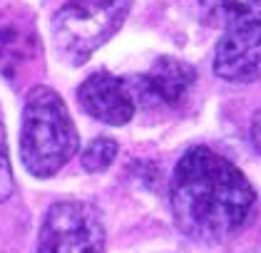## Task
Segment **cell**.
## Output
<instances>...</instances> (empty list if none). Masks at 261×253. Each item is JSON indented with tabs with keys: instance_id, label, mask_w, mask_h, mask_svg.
<instances>
[{
	"instance_id": "7",
	"label": "cell",
	"mask_w": 261,
	"mask_h": 253,
	"mask_svg": "<svg viewBox=\"0 0 261 253\" xmlns=\"http://www.w3.org/2000/svg\"><path fill=\"white\" fill-rule=\"evenodd\" d=\"M194 67L177 58H160L149 72L129 79L135 102L140 99L144 107H174L189 95L194 87Z\"/></svg>"
},
{
	"instance_id": "6",
	"label": "cell",
	"mask_w": 261,
	"mask_h": 253,
	"mask_svg": "<svg viewBox=\"0 0 261 253\" xmlns=\"http://www.w3.org/2000/svg\"><path fill=\"white\" fill-rule=\"evenodd\" d=\"M214 72L226 82L261 79V25H244L226 30L214 50Z\"/></svg>"
},
{
	"instance_id": "8",
	"label": "cell",
	"mask_w": 261,
	"mask_h": 253,
	"mask_svg": "<svg viewBox=\"0 0 261 253\" xmlns=\"http://www.w3.org/2000/svg\"><path fill=\"white\" fill-rule=\"evenodd\" d=\"M199 5L212 25L226 30L261 25V0H199Z\"/></svg>"
},
{
	"instance_id": "9",
	"label": "cell",
	"mask_w": 261,
	"mask_h": 253,
	"mask_svg": "<svg viewBox=\"0 0 261 253\" xmlns=\"http://www.w3.org/2000/svg\"><path fill=\"white\" fill-rule=\"evenodd\" d=\"M30 38L35 40V30L22 27L20 20H0V65H15L28 58Z\"/></svg>"
},
{
	"instance_id": "3",
	"label": "cell",
	"mask_w": 261,
	"mask_h": 253,
	"mask_svg": "<svg viewBox=\"0 0 261 253\" xmlns=\"http://www.w3.org/2000/svg\"><path fill=\"white\" fill-rule=\"evenodd\" d=\"M132 0H67L53 18V45L67 65L87 62L122 27Z\"/></svg>"
},
{
	"instance_id": "5",
	"label": "cell",
	"mask_w": 261,
	"mask_h": 253,
	"mask_svg": "<svg viewBox=\"0 0 261 253\" xmlns=\"http://www.w3.org/2000/svg\"><path fill=\"white\" fill-rule=\"evenodd\" d=\"M77 102L90 117L112 127L127 124L137 109L129 79H122L110 72H95L85 79L77 90Z\"/></svg>"
},
{
	"instance_id": "12",
	"label": "cell",
	"mask_w": 261,
	"mask_h": 253,
	"mask_svg": "<svg viewBox=\"0 0 261 253\" xmlns=\"http://www.w3.org/2000/svg\"><path fill=\"white\" fill-rule=\"evenodd\" d=\"M251 142H254L256 152L261 154V109L256 112V117H254V122H251Z\"/></svg>"
},
{
	"instance_id": "10",
	"label": "cell",
	"mask_w": 261,
	"mask_h": 253,
	"mask_svg": "<svg viewBox=\"0 0 261 253\" xmlns=\"http://www.w3.org/2000/svg\"><path fill=\"white\" fill-rule=\"evenodd\" d=\"M117 156V142L110 136H97L85 152L80 154L82 169L90 174H100L105 169H110V164Z\"/></svg>"
},
{
	"instance_id": "1",
	"label": "cell",
	"mask_w": 261,
	"mask_h": 253,
	"mask_svg": "<svg viewBox=\"0 0 261 253\" xmlns=\"http://www.w3.org/2000/svg\"><path fill=\"white\" fill-rule=\"evenodd\" d=\"M169 206L184 236L219 243L249 223L256 191L237 164L209 147H194L174 166Z\"/></svg>"
},
{
	"instance_id": "11",
	"label": "cell",
	"mask_w": 261,
	"mask_h": 253,
	"mask_svg": "<svg viewBox=\"0 0 261 253\" xmlns=\"http://www.w3.org/2000/svg\"><path fill=\"white\" fill-rule=\"evenodd\" d=\"M13 166H10V156H8V139H5V127L0 124V204L13 194Z\"/></svg>"
},
{
	"instance_id": "2",
	"label": "cell",
	"mask_w": 261,
	"mask_h": 253,
	"mask_svg": "<svg viewBox=\"0 0 261 253\" xmlns=\"http://www.w3.org/2000/svg\"><path fill=\"white\" fill-rule=\"evenodd\" d=\"M77 147H80V136L67 112L65 99L53 87L45 85L33 87L22 107V166L38 179L55 176L77 154Z\"/></svg>"
},
{
	"instance_id": "4",
	"label": "cell",
	"mask_w": 261,
	"mask_h": 253,
	"mask_svg": "<svg viewBox=\"0 0 261 253\" xmlns=\"http://www.w3.org/2000/svg\"><path fill=\"white\" fill-rule=\"evenodd\" d=\"M105 223L95 206L85 201H60L42 221L38 253H105Z\"/></svg>"
}]
</instances>
